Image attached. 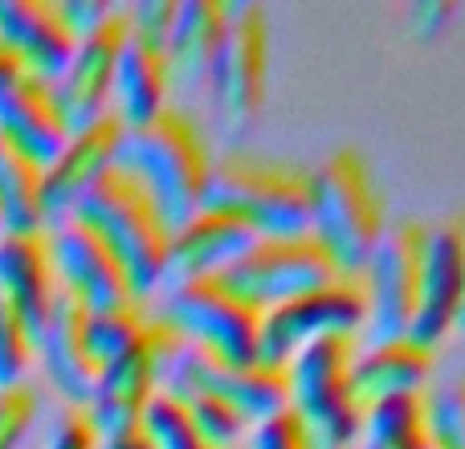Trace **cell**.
<instances>
[{"label":"cell","instance_id":"2e32d148","mask_svg":"<svg viewBox=\"0 0 465 449\" xmlns=\"http://www.w3.org/2000/svg\"><path fill=\"white\" fill-rule=\"evenodd\" d=\"M45 233H49V257H54L57 290L74 294L86 311L135 303L114 254L82 221H62Z\"/></svg>","mask_w":465,"mask_h":449},{"label":"cell","instance_id":"3957f363","mask_svg":"<svg viewBox=\"0 0 465 449\" xmlns=\"http://www.w3.org/2000/svg\"><path fill=\"white\" fill-rule=\"evenodd\" d=\"M384 229V193L355 147H339L311 168V237L343 278H360Z\"/></svg>","mask_w":465,"mask_h":449},{"label":"cell","instance_id":"8fae6325","mask_svg":"<svg viewBox=\"0 0 465 449\" xmlns=\"http://www.w3.org/2000/svg\"><path fill=\"white\" fill-rule=\"evenodd\" d=\"M343 278L335 270V262L327 257V249L302 233V237H257L237 262L221 274L229 290H237L245 303H253L257 311L282 306L298 294L327 286V282Z\"/></svg>","mask_w":465,"mask_h":449},{"label":"cell","instance_id":"e575fe53","mask_svg":"<svg viewBox=\"0 0 465 449\" xmlns=\"http://www.w3.org/2000/svg\"><path fill=\"white\" fill-rule=\"evenodd\" d=\"M45 449H98V434L82 409H65L49 429Z\"/></svg>","mask_w":465,"mask_h":449},{"label":"cell","instance_id":"d6986e66","mask_svg":"<svg viewBox=\"0 0 465 449\" xmlns=\"http://www.w3.org/2000/svg\"><path fill=\"white\" fill-rule=\"evenodd\" d=\"M0 45L41 82H54L74 54V33L65 29L57 0H0Z\"/></svg>","mask_w":465,"mask_h":449},{"label":"cell","instance_id":"f35d334b","mask_svg":"<svg viewBox=\"0 0 465 449\" xmlns=\"http://www.w3.org/2000/svg\"><path fill=\"white\" fill-rule=\"evenodd\" d=\"M458 221H461V257H465V213H458ZM465 327V294H461V323H458V331Z\"/></svg>","mask_w":465,"mask_h":449},{"label":"cell","instance_id":"ffe728a7","mask_svg":"<svg viewBox=\"0 0 465 449\" xmlns=\"http://www.w3.org/2000/svg\"><path fill=\"white\" fill-rule=\"evenodd\" d=\"M225 25H229L225 0H180L172 33L163 41V62H168L172 90L201 95L209 86V70L221 49V37H225Z\"/></svg>","mask_w":465,"mask_h":449},{"label":"cell","instance_id":"83f0119b","mask_svg":"<svg viewBox=\"0 0 465 449\" xmlns=\"http://www.w3.org/2000/svg\"><path fill=\"white\" fill-rule=\"evenodd\" d=\"M425 429L433 449H465V380L425 396Z\"/></svg>","mask_w":465,"mask_h":449},{"label":"cell","instance_id":"ab89813d","mask_svg":"<svg viewBox=\"0 0 465 449\" xmlns=\"http://www.w3.org/2000/svg\"><path fill=\"white\" fill-rule=\"evenodd\" d=\"M0 233H5V221H0Z\"/></svg>","mask_w":465,"mask_h":449},{"label":"cell","instance_id":"60d3db41","mask_svg":"<svg viewBox=\"0 0 465 449\" xmlns=\"http://www.w3.org/2000/svg\"><path fill=\"white\" fill-rule=\"evenodd\" d=\"M360 449H371V445H360Z\"/></svg>","mask_w":465,"mask_h":449},{"label":"cell","instance_id":"7c38bea8","mask_svg":"<svg viewBox=\"0 0 465 449\" xmlns=\"http://www.w3.org/2000/svg\"><path fill=\"white\" fill-rule=\"evenodd\" d=\"M123 41H127V21H123V8H119L103 29L74 45L65 70L49 82L70 135L98 123L103 115H111V86H114V65H119Z\"/></svg>","mask_w":465,"mask_h":449},{"label":"cell","instance_id":"8992f818","mask_svg":"<svg viewBox=\"0 0 465 449\" xmlns=\"http://www.w3.org/2000/svg\"><path fill=\"white\" fill-rule=\"evenodd\" d=\"M265 78H270V16L262 5L241 0L229 5V25L209 70L213 115L229 135H245L265 106Z\"/></svg>","mask_w":465,"mask_h":449},{"label":"cell","instance_id":"9a60e30c","mask_svg":"<svg viewBox=\"0 0 465 449\" xmlns=\"http://www.w3.org/2000/svg\"><path fill=\"white\" fill-rule=\"evenodd\" d=\"M253 241H257V233L249 229L245 221L229 217V213H213V209L193 213L184 224H176V229L168 233L160 290L221 278Z\"/></svg>","mask_w":465,"mask_h":449},{"label":"cell","instance_id":"e0dca14e","mask_svg":"<svg viewBox=\"0 0 465 449\" xmlns=\"http://www.w3.org/2000/svg\"><path fill=\"white\" fill-rule=\"evenodd\" d=\"M37 360L45 368L49 384L62 393V401L70 409H86L103 368H98V360L90 355L86 344V306L74 294H65V290H57L49 319L37 335Z\"/></svg>","mask_w":465,"mask_h":449},{"label":"cell","instance_id":"ac0fdd59","mask_svg":"<svg viewBox=\"0 0 465 449\" xmlns=\"http://www.w3.org/2000/svg\"><path fill=\"white\" fill-rule=\"evenodd\" d=\"M57 298L54 257H49V233H0V303L29 327L37 344Z\"/></svg>","mask_w":465,"mask_h":449},{"label":"cell","instance_id":"cb8c5ba5","mask_svg":"<svg viewBox=\"0 0 465 449\" xmlns=\"http://www.w3.org/2000/svg\"><path fill=\"white\" fill-rule=\"evenodd\" d=\"M0 221L5 233H37L41 221V164L0 139Z\"/></svg>","mask_w":465,"mask_h":449},{"label":"cell","instance_id":"f546056e","mask_svg":"<svg viewBox=\"0 0 465 449\" xmlns=\"http://www.w3.org/2000/svg\"><path fill=\"white\" fill-rule=\"evenodd\" d=\"M33 355H37V344H33L29 327L0 303V393L25 384V372H29Z\"/></svg>","mask_w":465,"mask_h":449},{"label":"cell","instance_id":"5bb4252c","mask_svg":"<svg viewBox=\"0 0 465 449\" xmlns=\"http://www.w3.org/2000/svg\"><path fill=\"white\" fill-rule=\"evenodd\" d=\"M461 294H465V257H461V221L453 213L441 224H429L420 298L409 331L412 344L429 347V352L437 344H445L461 323Z\"/></svg>","mask_w":465,"mask_h":449},{"label":"cell","instance_id":"d590c367","mask_svg":"<svg viewBox=\"0 0 465 449\" xmlns=\"http://www.w3.org/2000/svg\"><path fill=\"white\" fill-rule=\"evenodd\" d=\"M453 13H458V5H417L409 13V25H412L417 37L433 41L437 33H445V25L453 21Z\"/></svg>","mask_w":465,"mask_h":449},{"label":"cell","instance_id":"484cf974","mask_svg":"<svg viewBox=\"0 0 465 449\" xmlns=\"http://www.w3.org/2000/svg\"><path fill=\"white\" fill-rule=\"evenodd\" d=\"M147 319V303H123V306H106V311H86V344L90 355L98 360V368L111 360H119L139 335H143Z\"/></svg>","mask_w":465,"mask_h":449},{"label":"cell","instance_id":"277c9868","mask_svg":"<svg viewBox=\"0 0 465 449\" xmlns=\"http://www.w3.org/2000/svg\"><path fill=\"white\" fill-rule=\"evenodd\" d=\"M70 221H82L111 249L135 303H147L152 294H160L163 254H168L172 229L163 224L152 196H147L127 172H119V168L106 172L78 201Z\"/></svg>","mask_w":465,"mask_h":449},{"label":"cell","instance_id":"30bf717a","mask_svg":"<svg viewBox=\"0 0 465 449\" xmlns=\"http://www.w3.org/2000/svg\"><path fill=\"white\" fill-rule=\"evenodd\" d=\"M176 347H180V335L160 314H152L143 335H139L119 360L103 364L94 396H90V404L82 409L98 437H111V434H119V429H131L143 421V409L152 404V396L160 393L163 364L176 355Z\"/></svg>","mask_w":465,"mask_h":449},{"label":"cell","instance_id":"7a4b0ae2","mask_svg":"<svg viewBox=\"0 0 465 449\" xmlns=\"http://www.w3.org/2000/svg\"><path fill=\"white\" fill-rule=\"evenodd\" d=\"M201 209L245 221L257 237L311 233V168L253 152L213 155Z\"/></svg>","mask_w":465,"mask_h":449},{"label":"cell","instance_id":"ba28073f","mask_svg":"<svg viewBox=\"0 0 465 449\" xmlns=\"http://www.w3.org/2000/svg\"><path fill=\"white\" fill-rule=\"evenodd\" d=\"M425 237L420 221H388L360 274L368 298V327L376 339H404L412 331L420 298V270H425Z\"/></svg>","mask_w":465,"mask_h":449},{"label":"cell","instance_id":"1f68e13d","mask_svg":"<svg viewBox=\"0 0 465 449\" xmlns=\"http://www.w3.org/2000/svg\"><path fill=\"white\" fill-rule=\"evenodd\" d=\"M37 421V393L29 384H16L0 393V449H16Z\"/></svg>","mask_w":465,"mask_h":449},{"label":"cell","instance_id":"f1b7e54d","mask_svg":"<svg viewBox=\"0 0 465 449\" xmlns=\"http://www.w3.org/2000/svg\"><path fill=\"white\" fill-rule=\"evenodd\" d=\"M176 404H184V413L193 417V425L204 434V442L217 445V449L241 442L245 429H249L245 417H241L225 396H217V393H193V396H184V401H176Z\"/></svg>","mask_w":465,"mask_h":449},{"label":"cell","instance_id":"5b68a950","mask_svg":"<svg viewBox=\"0 0 465 449\" xmlns=\"http://www.w3.org/2000/svg\"><path fill=\"white\" fill-rule=\"evenodd\" d=\"M355 339L335 335L306 344L286 360L290 413L319 449H351L363 437V404L351 393Z\"/></svg>","mask_w":465,"mask_h":449},{"label":"cell","instance_id":"b9f144b4","mask_svg":"<svg viewBox=\"0 0 465 449\" xmlns=\"http://www.w3.org/2000/svg\"><path fill=\"white\" fill-rule=\"evenodd\" d=\"M429 449H433V445H429Z\"/></svg>","mask_w":465,"mask_h":449},{"label":"cell","instance_id":"52a82bcc","mask_svg":"<svg viewBox=\"0 0 465 449\" xmlns=\"http://www.w3.org/2000/svg\"><path fill=\"white\" fill-rule=\"evenodd\" d=\"M163 323L180 335V344L201 347L221 364H253L257 339H262V311L229 290L221 278L188 282V286L163 290L160 311Z\"/></svg>","mask_w":465,"mask_h":449},{"label":"cell","instance_id":"44dd1931","mask_svg":"<svg viewBox=\"0 0 465 449\" xmlns=\"http://www.w3.org/2000/svg\"><path fill=\"white\" fill-rule=\"evenodd\" d=\"M433 376V352L404 339H371L368 352H355L351 360V393L363 409L392 396H417L425 393Z\"/></svg>","mask_w":465,"mask_h":449},{"label":"cell","instance_id":"4316f807","mask_svg":"<svg viewBox=\"0 0 465 449\" xmlns=\"http://www.w3.org/2000/svg\"><path fill=\"white\" fill-rule=\"evenodd\" d=\"M139 425H143L152 449H217V445L204 442V434L193 425L184 404H176L163 393L152 396V404L143 409V421H139Z\"/></svg>","mask_w":465,"mask_h":449},{"label":"cell","instance_id":"7402d4cb","mask_svg":"<svg viewBox=\"0 0 465 449\" xmlns=\"http://www.w3.org/2000/svg\"><path fill=\"white\" fill-rule=\"evenodd\" d=\"M0 139H8L16 152H25L33 164H41V168L54 164V155L65 147L70 131H65V119L54 103L49 82L25 74V78L8 90L5 103H0Z\"/></svg>","mask_w":465,"mask_h":449},{"label":"cell","instance_id":"4fadbf2b","mask_svg":"<svg viewBox=\"0 0 465 449\" xmlns=\"http://www.w3.org/2000/svg\"><path fill=\"white\" fill-rule=\"evenodd\" d=\"M123 139V123L114 115H103L98 123L74 131L65 147L54 155L49 168H41V221L45 229L70 221L78 201L114 168Z\"/></svg>","mask_w":465,"mask_h":449},{"label":"cell","instance_id":"836d02e7","mask_svg":"<svg viewBox=\"0 0 465 449\" xmlns=\"http://www.w3.org/2000/svg\"><path fill=\"white\" fill-rule=\"evenodd\" d=\"M57 13H62L65 29L74 33V41H82L103 29L119 13V5H111V0H57Z\"/></svg>","mask_w":465,"mask_h":449},{"label":"cell","instance_id":"74e56055","mask_svg":"<svg viewBox=\"0 0 465 449\" xmlns=\"http://www.w3.org/2000/svg\"><path fill=\"white\" fill-rule=\"evenodd\" d=\"M25 74H29V70H25V65L16 62V57L8 54L5 45H0V103H5V95H8V90H13V86H16V82L25 78Z\"/></svg>","mask_w":465,"mask_h":449},{"label":"cell","instance_id":"d6a6232c","mask_svg":"<svg viewBox=\"0 0 465 449\" xmlns=\"http://www.w3.org/2000/svg\"><path fill=\"white\" fill-rule=\"evenodd\" d=\"M249 449H319V445H314V437L306 434L302 421L286 409V413H278V417L253 425V434H249Z\"/></svg>","mask_w":465,"mask_h":449},{"label":"cell","instance_id":"603a6c76","mask_svg":"<svg viewBox=\"0 0 465 449\" xmlns=\"http://www.w3.org/2000/svg\"><path fill=\"white\" fill-rule=\"evenodd\" d=\"M172 82L163 49L147 45V41L131 37L123 41L119 65H114V86H111V115L123 127H143L168 106Z\"/></svg>","mask_w":465,"mask_h":449},{"label":"cell","instance_id":"d4e9b609","mask_svg":"<svg viewBox=\"0 0 465 449\" xmlns=\"http://www.w3.org/2000/svg\"><path fill=\"white\" fill-rule=\"evenodd\" d=\"M363 445L371 449H429L425 429V393L392 396L363 409Z\"/></svg>","mask_w":465,"mask_h":449},{"label":"cell","instance_id":"4dcf8cb0","mask_svg":"<svg viewBox=\"0 0 465 449\" xmlns=\"http://www.w3.org/2000/svg\"><path fill=\"white\" fill-rule=\"evenodd\" d=\"M176 5L180 0H135V5L123 8V21H127V33L147 45L163 49L172 33V21H176Z\"/></svg>","mask_w":465,"mask_h":449},{"label":"cell","instance_id":"9c48e42d","mask_svg":"<svg viewBox=\"0 0 465 449\" xmlns=\"http://www.w3.org/2000/svg\"><path fill=\"white\" fill-rule=\"evenodd\" d=\"M360 327H368V298H363L360 278H335L327 286L298 294L282 306L262 311V339H257V360L282 364L306 344L347 335L355 339Z\"/></svg>","mask_w":465,"mask_h":449},{"label":"cell","instance_id":"8d00e7d4","mask_svg":"<svg viewBox=\"0 0 465 449\" xmlns=\"http://www.w3.org/2000/svg\"><path fill=\"white\" fill-rule=\"evenodd\" d=\"M98 449H152V442H147L143 425H131V429H119V434H111V437H98Z\"/></svg>","mask_w":465,"mask_h":449},{"label":"cell","instance_id":"6da1fadb","mask_svg":"<svg viewBox=\"0 0 465 449\" xmlns=\"http://www.w3.org/2000/svg\"><path fill=\"white\" fill-rule=\"evenodd\" d=\"M209 164V139L184 106H163L143 127H123L119 155H114V168L127 172L152 196L168 229L201 213Z\"/></svg>","mask_w":465,"mask_h":449}]
</instances>
